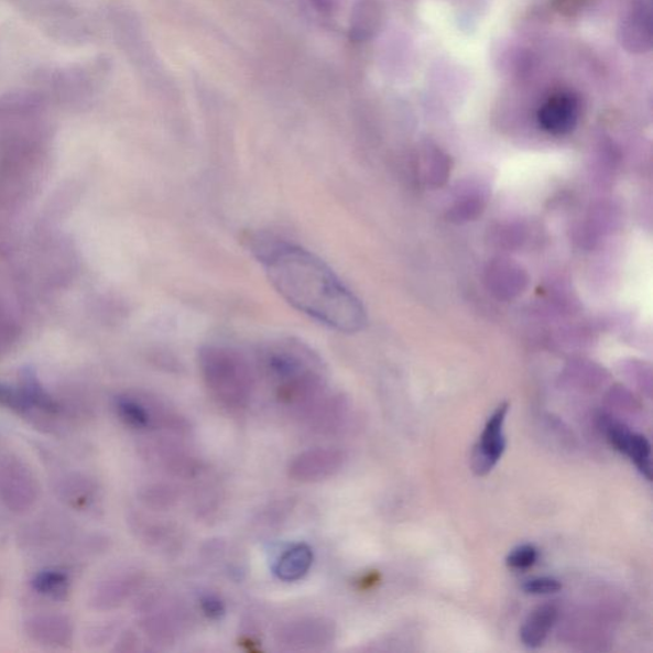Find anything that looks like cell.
Masks as SVG:
<instances>
[{
	"instance_id": "cell-1",
	"label": "cell",
	"mask_w": 653,
	"mask_h": 653,
	"mask_svg": "<svg viewBox=\"0 0 653 653\" xmlns=\"http://www.w3.org/2000/svg\"><path fill=\"white\" fill-rule=\"evenodd\" d=\"M273 287L295 309L342 334L359 333L367 313L336 273L316 254L272 238L252 240Z\"/></svg>"
},
{
	"instance_id": "cell-2",
	"label": "cell",
	"mask_w": 653,
	"mask_h": 653,
	"mask_svg": "<svg viewBox=\"0 0 653 653\" xmlns=\"http://www.w3.org/2000/svg\"><path fill=\"white\" fill-rule=\"evenodd\" d=\"M199 369L209 393L225 407L243 409L252 399V369L239 351L228 346H206L199 352Z\"/></svg>"
},
{
	"instance_id": "cell-3",
	"label": "cell",
	"mask_w": 653,
	"mask_h": 653,
	"mask_svg": "<svg viewBox=\"0 0 653 653\" xmlns=\"http://www.w3.org/2000/svg\"><path fill=\"white\" fill-rule=\"evenodd\" d=\"M42 483L18 450L0 439V504L13 514L25 515L37 505Z\"/></svg>"
},
{
	"instance_id": "cell-4",
	"label": "cell",
	"mask_w": 653,
	"mask_h": 653,
	"mask_svg": "<svg viewBox=\"0 0 653 653\" xmlns=\"http://www.w3.org/2000/svg\"><path fill=\"white\" fill-rule=\"evenodd\" d=\"M116 414L129 429L137 432L156 431L159 427H171L179 432L183 427L181 417L168 413L163 405L148 394L140 392H124L115 399Z\"/></svg>"
},
{
	"instance_id": "cell-5",
	"label": "cell",
	"mask_w": 653,
	"mask_h": 653,
	"mask_svg": "<svg viewBox=\"0 0 653 653\" xmlns=\"http://www.w3.org/2000/svg\"><path fill=\"white\" fill-rule=\"evenodd\" d=\"M52 488L55 497L72 511L92 512L100 502L99 482L85 471L58 470L53 475Z\"/></svg>"
},
{
	"instance_id": "cell-6",
	"label": "cell",
	"mask_w": 653,
	"mask_h": 653,
	"mask_svg": "<svg viewBox=\"0 0 653 653\" xmlns=\"http://www.w3.org/2000/svg\"><path fill=\"white\" fill-rule=\"evenodd\" d=\"M29 641L45 649H68L75 641L74 619L63 612H40L23 620Z\"/></svg>"
},
{
	"instance_id": "cell-7",
	"label": "cell",
	"mask_w": 653,
	"mask_h": 653,
	"mask_svg": "<svg viewBox=\"0 0 653 653\" xmlns=\"http://www.w3.org/2000/svg\"><path fill=\"white\" fill-rule=\"evenodd\" d=\"M142 584V576L134 570H120L102 577L96 583L87 603L96 611L116 610L132 598Z\"/></svg>"
},
{
	"instance_id": "cell-8",
	"label": "cell",
	"mask_w": 653,
	"mask_h": 653,
	"mask_svg": "<svg viewBox=\"0 0 653 653\" xmlns=\"http://www.w3.org/2000/svg\"><path fill=\"white\" fill-rule=\"evenodd\" d=\"M335 635V625L328 620L309 618L282 625L277 633V641L287 650L313 651L329 646Z\"/></svg>"
},
{
	"instance_id": "cell-9",
	"label": "cell",
	"mask_w": 653,
	"mask_h": 653,
	"mask_svg": "<svg viewBox=\"0 0 653 653\" xmlns=\"http://www.w3.org/2000/svg\"><path fill=\"white\" fill-rule=\"evenodd\" d=\"M508 410H510L508 402H503L502 405L498 406L494 414L489 417L478 445L474 448L471 466L478 477H486L493 470L504 454L507 442L503 425Z\"/></svg>"
},
{
	"instance_id": "cell-10",
	"label": "cell",
	"mask_w": 653,
	"mask_h": 653,
	"mask_svg": "<svg viewBox=\"0 0 653 653\" xmlns=\"http://www.w3.org/2000/svg\"><path fill=\"white\" fill-rule=\"evenodd\" d=\"M337 448H313L295 456L289 465V477L300 482H318L335 477L344 464Z\"/></svg>"
},
{
	"instance_id": "cell-11",
	"label": "cell",
	"mask_w": 653,
	"mask_h": 653,
	"mask_svg": "<svg viewBox=\"0 0 653 653\" xmlns=\"http://www.w3.org/2000/svg\"><path fill=\"white\" fill-rule=\"evenodd\" d=\"M140 450L146 461L157 465L175 478L192 479L200 474L199 459L173 443L151 442L141 446Z\"/></svg>"
},
{
	"instance_id": "cell-12",
	"label": "cell",
	"mask_w": 653,
	"mask_h": 653,
	"mask_svg": "<svg viewBox=\"0 0 653 653\" xmlns=\"http://www.w3.org/2000/svg\"><path fill=\"white\" fill-rule=\"evenodd\" d=\"M579 101L572 92H558L547 99L537 112L540 127L554 135L568 134L579 120Z\"/></svg>"
},
{
	"instance_id": "cell-13",
	"label": "cell",
	"mask_w": 653,
	"mask_h": 653,
	"mask_svg": "<svg viewBox=\"0 0 653 653\" xmlns=\"http://www.w3.org/2000/svg\"><path fill=\"white\" fill-rule=\"evenodd\" d=\"M72 576L68 570L50 567L39 570L32 576L30 586L32 591L45 599L62 602L69 598L72 591Z\"/></svg>"
},
{
	"instance_id": "cell-14",
	"label": "cell",
	"mask_w": 653,
	"mask_h": 653,
	"mask_svg": "<svg viewBox=\"0 0 653 653\" xmlns=\"http://www.w3.org/2000/svg\"><path fill=\"white\" fill-rule=\"evenodd\" d=\"M556 619H558V608L555 605L545 603L536 608L521 628L522 643L532 650L542 647Z\"/></svg>"
},
{
	"instance_id": "cell-15",
	"label": "cell",
	"mask_w": 653,
	"mask_h": 653,
	"mask_svg": "<svg viewBox=\"0 0 653 653\" xmlns=\"http://www.w3.org/2000/svg\"><path fill=\"white\" fill-rule=\"evenodd\" d=\"M314 555L311 546L297 544L290 547L277 559L273 574L284 583H296L308 575L313 566Z\"/></svg>"
},
{
	"instance_id": "cell-16",
	"label": "cell",
	"mask_w": 653,
	"mask_h": 653,
	"mask_svg": "<svg viewBox=\"0 0 653 653\" xmlns=\"http://www.w3.org/2000/svg\"><path fill=\"white\" fill-rule=\"evenodd\" d=\"M0 409L36 427L37 418L35 411L31 407L29 400L19 385L14 387L0 383Z\"/></svg>"
},
{
	"instance_id": "cell-17",
	"label": "cell",
	"mask_w": 653,
	"mask_h": 653,
	"mask_svg": "<svg viewBox=\"0 0 653 653\" xmlns=\"http://www.w3.org/2000/svg\"><path fill=\"white\" fill-rule=\"evenodd\" d=\"M140 502L151 511L171 510L177 503L179 493L168 483L155 482L144 486L139 491Z\"/></svg>"
},
{
	"instance_id": "cell-18",
	"label": "cell",
	"mask_w": 653,
	"mask_h": 653,
	"mask_svg": "<svg viewBox=\"0 0 653 653\" xmlns=\"http://www.w3.org/2000/svg\"><path fill=\"white\" fill-rule=\"evenodd\" d=\"M624 455L632 459L643 478L652 480L651 445L646 437L632 433Z\"/></svg>"
},
{
	"instance_id": "cell-19",
	"label": "cell",
	"mask_w": 653,
	"mask_h": 653,
	"mask_svg": "<svg viewBox=\"0 0 653 653\" xmlns=\"http://www.w3.org/2000/svg\"><path fill=\"white\" fill-rule=\"evenodd\" d=\"M20 336V326L6 306L0 303V358L13 348Z\"/></svg>"
},
{
	"instance_id": "cell-20",
	"label": "cell",
	"mask_w": 653,
	"mask_h": 653,
	"mask_svg": "<svg viewBox=\"0 0 653 653\" xmlns=\"http://www.w3.org/2000/svg\"><path fill=\"white\" fill-rule=\"evenodd\" d=\"M537 561V551L535 546L522 545L515 547L510 555L507 556V566L512 569H527Z\"/></svg>"
},
{
	"instance_id": "cell-21",
	"label": "cell",
	"mask_w": 653,
	"mask_h": 653,
	"mask_svg": "<svg viewBox=\"0 0 653 653\" xmlns=\"http://www.w3.org/2000/svg\"><path fill=\"white\" fill-rule=\"evenodd\" d=\"M605 431H607V437L610 445L614 447L618 453L624 454L632 432L623 424L612 421L605 422Z\"/></svg>"
},
{
	"instance_id": "cell-22",
	"label": "cell",
	"mask_w": 653,
	"mask_h": 653,
	"mask_svg": "<svg viewBox=\"0 0 653 653\" xmlns=\"http://www.w3.org/2000/svg\"><path fill=\"white\" fill-rule=\"evenodd\" d=\"M522 590L529 595H551L562 590V584L558 579L543 577L530 579L522 586Z\"/></svg>"
},
{
	"instance_id": "cell-23",
	"label": "cell",
	"mask_w": 653,
	"mask_h": 653,
	"mask_svg": "<svg viewBox=\"0 0 653 653\" xmlns=\"http://www.w3.org/2000/svg\"><path fill=\"white\" fill-rule=\"evenodd\" d=\"M200 608L204 610L205 614L211 619H220L224 617L225 611V603L216 595H205L204 598L200 599Z\"/></svg>"
},
{
	"instance_id": "cell-24",
	"label": "cell",
	"mask_w": 653,
	"mask_h": 653,
	"mask_svg": "<svg viewBox=\"0 0 653 653\" xmlns=\"http://www.w3.org/2000/svg\"><path fill=\"white\" fill-rule=\"evenodd\" d=\"M0 596H2V584H0Z\"/></svg>"
}]
</instances>
